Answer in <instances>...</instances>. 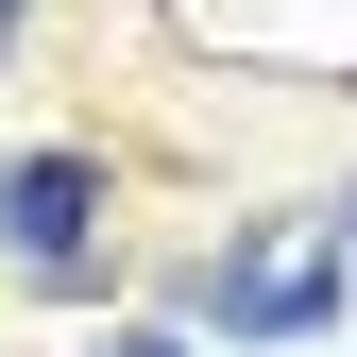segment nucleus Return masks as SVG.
Masks as SVG:
<instances>
[{
    "label": "nucleus",
    "mask_w": 357,
    "mask_h": 357,
    "mask_svg": "<svg viewBox=\"0 0 357 357\" xmlns=\"http://www.w3.org/2000/svg\"><path fill=\"white\" fill-rule=\"evenodd\" d=\"M85 221H102V153H17L0 170V238L34 289H85Z\"/></svg>",
    "instance_id": "obj_1"
},
{
    "label": "nucleus",
    "mask_w": 357,
    "mask_h": 357,
    "mask_svg": "<svg viewBox=\"0 0 357 357\" xmlns=\"http://www.w3.org/2000/svg\"><path fill=\"white\" fill-rule=\"evenodd\" d=\"M204 306H221L238 340H324V324H340V273H324V255H273V238H255V255H221V273H204Z\"/></svg>",
    "instance_id": "obj_2"
},
{
    "label": "nucleus",
    "mask_w": 357,
    "mask_h": 357,
    "mask_svg": "<svg viewBox=\"0 0 357 357\" xmlns=\"http://www.w3.org/2000/svg\"><path fill=\"white\" fill-rule=\"evenodd\" d=\"M102 357H188V340H170V324H137V340H102Z\"/></svg>",
    "instance_id": "obj_3"
},
{
    "label": "nucleus",
    "mask_w": 357,
    "mask_h": 357,
    "mask_svg": "<svg viewBox=\"0 0 357 357\" xmlns=\"http://www.w3.org/2000/svg\"><path fill=\"white\" fill-rule=\"evenodd\" d=\"M340 255H357V204H340Z\"/></svg>",
    "instance_id": "obj_4"
},
{
    "label": "nucleus",
    "mask_w": 357,
    "mask_h": 357,
    "mask_svg": "<svg viewBox=\"0 0 357 357\" xmlns=\"http://www.w3.org/2000/svg\"><path fill=\"white\" fill-rule=\"evenodd\" d=\"M0 17H17V0H0Z\"/></svg>",
    "instance_id": "obj_5"
}]
</instances>
